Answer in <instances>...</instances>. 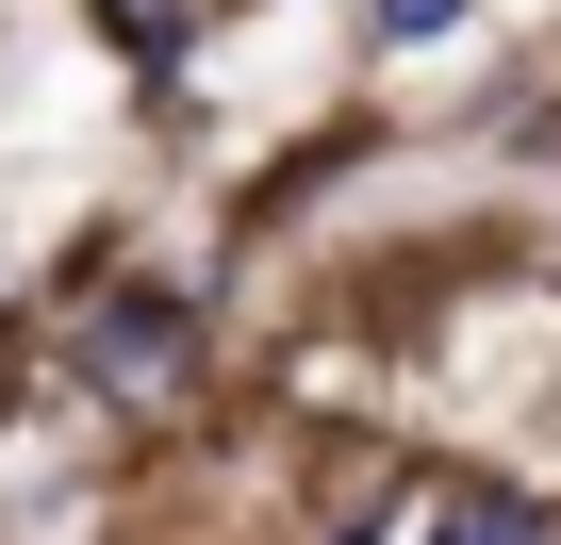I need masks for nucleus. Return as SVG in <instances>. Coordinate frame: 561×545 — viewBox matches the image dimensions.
<instances>
[{
  "mask_svg": "<svg viewBox=\"0 0 561 545\" xmlns=\"http://www.w3.org/2000/svg\"><path fill=\"white\" fill-rule=\"evenodd\" d=\"M462 18V0H380V34H446Z\"/></svg>",
  "mask_w": 561,
  "mask_h": 545,
  "instance_id": "f257e3e1",
  "label": "nucleus"
}]
</instances>
